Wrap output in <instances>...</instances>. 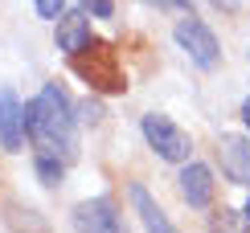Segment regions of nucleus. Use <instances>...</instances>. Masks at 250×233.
<instances>
[{"label": "nucleus", "mask_w": 250, "mask_h": 233, "mask_svg": "<svg viewBox=\"0 0 250 233\" xmlns=\"http://www.w3.org/2000/svg\"><path fill=\"white\" fill-rule=\"evenodd\" d=\"M25 131L29 139H33L41 152L49 155H70L74 152V107H70L66 90L58 86V82H49V86H41L37 98L25 102Z\"/></svg>", "instance_id": "nucleus-1"}, {"label": "nucleus", "mask_w": 250, "mask_h": 233, "mask_svg": "<svg viewBox=\"0 0 250 233\" xmlns=\"http://www.w3.org/2000/svg\"><path fill=\"white\" fill-rule=\"evenodd\" d=\"M70 66L90 90H103V94H123L127 90V78H123V66H119V54L107 45V41H90L86 49H78L70 58Z\"/></svg>", "instance_id": "nucleus-2"}, {"label": "nucleus", "mask_w": 250, "mask_h": 233, "mask_svg": "<svg viewBox=\"0 0 250 233\" xmlns=\"http://www.w3.org/2000/svg\"><path fill=\"white\" fill-rule=\"evenodd\" d=\"M144 139H148V147L160 160H172V164H185L189 160V152H193V143H189V135L176 127L168 115H144Z\"/></svg>", "instance_id": "nucleus-3"}, {"label": "nucleus", "mask_w": 250, "mask_h": 233, "mask_svg": "<svg viewBox=\"0 0 250 233\" xmlns=\"http://www.w3.org/2000/svg\"><path fill=\"white\" fill-rule=\"evenodd\" d=\"M70 221H74V233H127V221H123L119 205L111 196L82 200Z\"/></svg>", "instance_id": "nucleus-4"}, {"label": "nucleus", "mask_w": 250, "mask_h": 233, "mask_svg": "<svg viewBox=\"0 0 250 233\" xmlns=\"http://www.w3.org/2000/svg\"><path fill=\"white\" fill-rule=\"evenodd\" d=\"M172 37H176V45H181V49H185V54H189L201 70H213V66H217V37H213V33H209V29H205L193 13L176 20Z\"/></svg>", "instance_id": "nucleus-5"}, {"label": "nucleus", "mask_w": 250, "mask_h": 233, "mask_svg": "<svg viewBox=\"0 0 250 233\" xmlns=\"http://www.w3.org/2000/svg\"><path fill=\"white\" fill-rule=\"evenodd\" d=\"M29 139L25 131V107L17 102L13 90H0V147L4 152H21Z\"/></svg>", "instance_id": "nucleus-6"}, {"label": "nucleus", "mask_w": 250, "mask_h": 233, "mask_svg": "<svg viewBox=\"0 0 250 233\" xmlns=\"http://www.w3.org/2000/svg\"><path fill=\"white\" fill-rule=\"evenodd\" d=\"M217 155H222V172L230 176L234 184L250 188V147H246V139H238V135H222Z\"/></svg>", "instance_id": "nucleus-7"}, {"label": "nucleus", "mask_w": 250, "mask_h": 233, "mask_svg": "<svg viewBox=\"0 0 250 233\" xmlns=\"http://www.w3.org/2000/svg\"><path fill=\"white\" fill-rule=\"evenodd\" d=\"M176 180H181V196L189 200L193 209H205L213 200V172L205 164H185Z\"/></svg>", "instance_id": "nucleus-8"}, {"label": "nucleus", "mask_w": 250, "mask_h": 233, "mask_svg": "<svg viewBox=\"0 0 250 233\" xmlns=\"http://www.w3.org/2000/svg\"><path fill=\"white\" fill-rule=\"evenodd\" d=\"M90 20H86V13H62L58 17V49L62 54H70L74 58L78 49H86L90 45Z\"/></svg>", "instance_id": "nucleus-9"}, {"label": "nucleus", "mask_w": 250, "mask_h": 233, "mask_svg": "<svg viewBox=\"0 0 250 233\" xmlns=\"http://www.w3.org/2000/svg\"><path fill=\"white\" fill-rule=\"evenodd\" d=\"M131 205H135V213H140V221H144V229H148V233H176L172 221L164 217V209L148 196V188L131 184Z\"/></svg>", "instance_id": "nucleus-10"}, {"label": "nucleus", "mask_w": 250, "mask_h": 233, "mask_svg": "<svg viewBox=\"0 0 250 233\" xmlns=\"http://www.w3.org/2000/svg\"><path fill=\"white\" fill-rule=\"evenodd\" d=\"M250 229V217H246V209L238 213V209H213L209 213V233H246Z\"/></svg>", "instance_id": "nucleus-11"}, {"label": "nucleus", "mask_w": 250, "mask_h": 233, "mask_svg": "<svg viewBox=\"0 0 250 233\" xmlns=\"http://www.w3.org/2000/svg\"><path fill=\"white\" fill-rule=\"evenodd\" d=\"M33 168H37L41 184H58V180H62V160H58V155H49V152H37Z\"/></svg>", "instance_id": "nucleus-12"}, {"label": "nucleus", "mask_w": 250, "mask_h": 233, "mask_svg": "<svg viewBox=\"0 0 250 233\" xmlns=\"http://www.w3.org/2000/svg\"><path fill=\"white\" fill-rule=\"evenodd\" d=\"M78 4H82V13H90V17H111L115 13L111 0H78Z\"/></svg>", "instance_id": "nucleus-13"}, {"label": "nucleus", "mask_w": 250, "mask_h": 233, "mask_svg": "<svg viewBox=\"0 0 250 233\" xmlns=\"http://www.w3.org/2000/svg\"><path fill=\"white\" fill-rule=\"evenodd\" d=\"M33 4H37V13L45 17V20H58L62 8H66V0H33Z\"/></svg>", "instance_id": "nucleus-14"}, {"label": "nucleus", "mask_w": 250, "mask_h": 233, "mask_svg": "<svg viewBox=\"0 0 250 233\" xmlns=\"http://www.w3.org/2000/svg\"><path fill=\"white\" fill-rule=\"evenodd\" d=\"M144 4H156V8H164V13H193L189 0H144Z\"/></svg>", "instance_id": "nucleus-15"}, {"label": "nucleus", "mask_w": 250, "mask_h": 233, "mask_svg": "<svg viewBox=\"0 0 250 233\" xmlns=\"http://www.w3.org/2000/svg\"><path fill=\"white\" fill-rule=\"evenodd\" d=\"M78 111H82V119H86V123H99V119H103V107H99V102H90V98L82 102Z\"/></svg>", "instance_id": "nucleus-16"}, {"label": "nucleus", "mask_w": 250, "mask_h": 233, "mask_svg": "<svg viewBox=\"0 0 250 233\" xmlns=\"http://www.w3.org/2000/svg\"><path fill=\"white\" fill-rule=\"evenodd\" d=\"M213 8H222V13H238V0H209Z\"/></svg>", "instance_id": "nucleus-17"}, {"label": "nucleus", "mask_w": 250, "mask_h": 233, "mask_svg": "<svg viewBox=\"0 0 250 233\" xmlns=\"http://www.w3.org/2000/svg\"><path fill=\"white\" fill-rule=\"evenodd\" d=\"M242 123H246V127H250V98H246V102H242Z\"/></svg>", "instance_id": "nucleus-18"}, {"label": "nucleus", "mask_w": 250, "mask_h": 233, "mask_svg": "<svg viewBox=\"0 0 250 233\" xmlns=\"http://www.w3.org/2000/svg\"><path fill=\"white\" fill-rule=\"evenodd\" d=\"M246 217H250V200H246Z\"/></svg>", "instance_id": "nucleus-19"}]
</instances>
